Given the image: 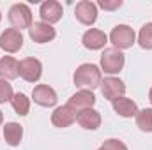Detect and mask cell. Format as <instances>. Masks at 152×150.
Wrapping results in <instances>:
<instances>
[{"mask_svg":"<svg viewBox=\"0 0 152 150\" xmlns=\"http://www.w3.org/2000/svg\"><path fill=\"white\" fill-rule=\"evenodd\" d=\"M138 44H140L143 50H152V23H145V25L140 28Z\"/></svg>","mask_w":152,"mask_h":150,"instance_id":"obj_21","label":"cell"},{"mask_svg":"<svg viewBox=\"0 0 152 150\" xmlns=\"http://www.w3.org/2000/svg\"><path fill=\"white\" fill-rule=\"evenodd\" d=\"M42 74V64L34 57H27L20 62V76L28 81V83H36Z\"/></svg>","mask_w":152,"mask_h":150,"instance_id":"obj_5","label":"cell"},{"mask_svg":"<svg viewBox=\"0 0 152 150\" xmlns=\"http://www.w3.org/2000/svg\"><path fill=\"white\" fill-rule=\"evenodd\" d=\"M32 99L42 108H51L57 104V92L50 85H37L32 90Z\"/></svg>","mask_w":152,"mask_h":150,"instance_id":"obj_11","label":"cell"},{"mask_svg":"<svg viewBox=\"0 0 152 150\" xmlns=\"http://www.w3.org/2000/svg\"><path fill=\"white\" fill-rule=\"evenodd\" d=\"M76 113L83 111V110H88L96 104V95L92 94V90H80L76 92L75 95H71L69 103H67Z\"/></svg>","mask_w":152,"mask_h":150,"instance_id":"obj_13","label":"cell"},{"mask_svg":"<svg viewBox=\"0 0 152 150\" xmlns=\"http://www.w3.org/2000/svg\"><path fill=\"white\" fill-rule=\"evenodd\" d=\"M23 138V127L16 122H9L4 125V140L9 147H18Z\"/></svg>","mask_w":152,"mask_h":150,"instance_id":"obj_18","label":"cell"},{"mask_svg":"<svg viewBox=\"0 0 152 150\" xmlns=\"http://www.w3.org/2000/svg\"><path fill=\"white\" fill-rule=\"evenodd\" d=\"M76 117H78V113H76L69 104L58 106V108H55V111L51 113V124H53L55 127L64 129V127H69V125L75 124Z\"/></svg>","mask_w":152,"mask_h":150,"instance_id":"obj_12","label":"cell"},{"mask_svg":"<svg viewBox=\"0 0 152 150\" xmlns=\"http://www.w3.org/2000/svg\"><path fill=\"white\" fill-rule=\"evenodd\" d=\"M97 5L103 7L104 11H115L118 7H122V0H99Z\"/></svg>","mask_w":152,"mask_h":150,"instance_id":"obj_24","label":"cell"},{"mask_svg":"<svg viewBox=\"0 0 152 150\" xmlns=\"http://www.w3.org/2000/svg\"><path fill=\"white\" fill-rule=\"evenodd\" d=\"M136 125L143 133H152V108H145L136 113Z\"/></svg>","mask_w":152,"mask_h":150,"instance_id":"obj_20","label":"cell"},{"mask_svg":"<svg viewBox=\"0 0 152 150\" xmlns=\"http://www.w3.org/2000/svg\"><path fill=\"white\" fill-rule=\"evenodd\" d=\"M9 21L16 30H23V28H30L34 25L32 21V11L27 4H14L9 9Z\"/></svg>","mask_w":152,"mask_h":150,"instance_id":"obj_3","label":"cell"},{"mask_svg":"<svg viewBox=\"0 0 152 150\" xmlns=\"http://www.w3.org/2000/svg\"><path fill=\"white\" fill-rule=\"evenodd\" d=\"M11 106H12V110L18 113V115L25 117V115H28V111H30V99H28L23 92H18V94L12 95Z\"/></svg>","mask_w":152,"mask_h":150,"instance_id":"obj_19","label":"cell"},{"mask_svg":"<svg viewBox=\"0 0 152 150\" xmlns=\"http://www.w3.org/2000/svg\"><path fill=\"white\" fill-rule=\"evenodd\" d=\"M12 95H14V92H12V85H11L7 79H0V104L11 101Z\"/></svg>","mask_w":152,"mask_h":150,"instance_id":"obj_22","label":"cell"},{"mask_svg":"<svg viewBox=\"0 0 152 150\" xmlns=\"http://www.w3.org/2000/svg\"><path fill=\"white\" fill-rule=\"evenodd\" d=\"M101 92L104 95V99L108 101H115L118 97H124L126 94V85L122 79L118 78H113V76H108L101 81Z\"/></svg>","mask_w":152,"mask_h":150,"instance_id":"obj_9","label":"cell"},{"mask_svg":"<svg viewBox=\"0 0 152 150\" xmlns=\"http://www.w3.org/2000/svg\"><path fill=\"white\" fill-rule=\"evenodd\" d=\"M2 122H4V115H2V111H0V125H2Z\"/></svg>","mask_w":152,"mask_h":150,"instance_id":"obj_26","label":"cell"},{"mask_svg":"<svg viewBox=\"0 0 152 150\" xmlns=\"http://www.w3.org/2000/svg\"><path fill=\"white\" fill-rule=\"evenodd\" d=\"M62 12H64L62 4H58L57 0H46L39 7V16L42 20V23H48V25H53V23L60 21Z\"/></svg>","mask_w":152,"mask_h":150,"instance_id":"obj_8","label":"cell"},{"mask_svg":"<svg viewBox=\"0 0 152 150\" xmlns=\"http://www.w3.org/2000/svg\"><path fill=\"white\" fill-rule=\"evenodd\" d=\"M75 16L81 25H88L90 27L97 20V5L94 2H88V0H81V2L76 4Z\"/></svg>","mask_w":152,"mask_h":150,"instance_id":"obj_6","label":"cell"},{"mask_svg":"<svg viewBox=\"0 0 152 150\" xmlns=\"http://www.w3.org/2000/svg\"><path fill=\"white\" fill-rule=\"evenodd\" d=\"M134 41H136V34L129 25H117L110 34V42L113 44V48L120 50V51L131 48L134 44Z\"/></svg>","mask_w":152,"mask_h":150,"instance_id":"obj_4","label":"cell"},{"mask_svg":"<svg viewBox=\"0 0 152 150\" xmlns=\"http://www.w3.org/2000/svg\"><path fill=\"white\" fill-rule=\"evenodd\" d=\"M28 36H30V39H32L34 42H37V44H44V42L53 41L55 36H57V32H55V28H53L51 25H48V23L34 21V25L28 28Z\"/></svg>","mask_w":152,"mask_h":150,"instance_id":"obj_10","label":"cell"},{"mask_svg":"<svg viewBox=\"0 0 152 150\" xmlns=\"http://www.w3.org/2000/svg\"><path fill=\"white\" fill-rule=\"evenodd\" d=\"M20 76V62L12 57L0 58V79H16Z\"/></svg>","mask_w":152,"mask_h":150,"instance_id":"obj_17","label":"cell"},{"mask_svg":"<svg viewBox=\"0 0 152 150\" xmlns=\"http://www.w3.org/2000/svg\"><path fill=\"white\" fill-rule=\"evenodd\" d=\"M149 101L152 103V87H151V90H149Z\"/></svg>","mask_w":152,"mask_h":150,"instance_id":"obj_25","label":"cell"},{"mask_svg":"<svg viewBox=\"0 0 152 150\" xmlns=\"http://www.w3.org/2000/svg\"><path fill=\"white\" fill-rule=\"evenodd\" d=\"M101 71L94 64H81L75 71V85L81 90H94L101 87Z\"/></svg>","mask_w":152,"mask_h":150,"instance_id":"obj_1","label":"cell"},{"mask_svg":"<svg viewBox=\"0 0 152 150\" xmlns=\"http://www.w3.org/2000/svg\"><path fill=\"white\" fill-rule=\"evenodd\" d=\"M97 150H99V149H97Z\"/></svg>","mask_w":152,"mask_h":150,"instance_id":"obj_28","label":"cell"},{"mask_svg":"<svg viewBox=\"0 0 152 150\" xmlns=\"http://www.w3.org/2000/svg\"><path fill=\"white\" fill-rule=\"evenodd\" d=\"M112 106H113V111L124 118H131V117H136L138 113V106L133 99H127V97H118L112 101Z\"/></svg>","mask_w":152,"mask_h":150,"instance_id":"obj_16","label":"cell"},{"mask_svg":"<svg viewBox=\"0 0 152 150\" xmlns=\"http://www.w3.org/2000/svg\"><path fill=\"white\" fill-rule=\"evenodd\" d=\"M99 150H127V147H126L124 141L112 138V140H106V141L101 145V149Z\"/></svg>","mask_w":152,"mask_h":150,"instance_id":"obj_23","label":"cell"},{"mask_svg":"<svg viewBox=\"0 0 152 150\" xmlns=\"http://www.w3.org/2000/svg\"><path fill=\"white\" fill-rule=\"evenodd\" d=\"M23 46V36L16 28H5L0 34V48L7 53H16Z\"/></svg>","mask_w":152,"mask_h":150,"instance_id":"obj_7","label":"cell"},{"mask_svg":"<svg viewBox=\"0 0 152 150\" xmlns=\"http://www.w3.org/2000/svg\"><path fill=\"white\" fill-rule=\"evenodd\" d=\"M106 41H108V36H106L103 30H99V28H90V30H87V32L83 34V37H81L83 46H85L87 50H92V51L104 48Z\"/></svg>","mask_w":152,"mask_h":150,"instance_id":"obj_14","label":"cell"},{"mask_svg":"<svg viewBox=\"0 0 152 150\" xmlns=\"http://www.w3.org/2000/svg\"><path fill=\"white\" fill-rule=\"evenodd\" d=\"M0 20H2V12H0Z\"/></svg>","mask_w":152,"mask_h":150,"instance_id":"obj_27","label":"cell"},{"mask_svg":"<svg viewBox=\"0 0 152 150\" xmlns=\"http://www.w3.org/2000/svg\"><path fill=\"white\" fill-rule=\"evenodd\" d=\"M126 62V55L117 50V48H104L103 55H101V69L108 74H117L122 71Z\"/></svg>","mask_w":152,"mask_h":150,"instance_id":"obj_2","label":"cell"},{"mask_svg":"<svg viewBox=\"0 0 152 150\" xmlns=\"http://www.w3.org/2000/svg\"><path fill=\"white\" fill-rule=\"evenodd\" d=\"M76 122L80 124V127H83L87 131H96L101 125V115H99V111L88 108V110H83V111L78 113Z\"/></svg>","mask_w":152,"mask_h":150,"instance_id":"obj_15","label":"cell"}]
</instances>
